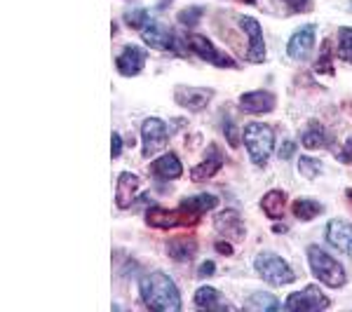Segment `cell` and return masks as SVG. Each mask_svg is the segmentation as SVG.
<instances>
[{
  "mask_svg": "<svg viewBox=\"0 0 352 312\" xmlns=\"http://www.w3.org/2000/svg\"><path fill=\"white\" fill-rule=\"evenodd\" d=\"M282 3H285L289 12H294V14H300L310 8V0H282Z\"/></svg>",
  "mask_w": 352,
  "mask_h": 312,
  "instance_id": "obj_33",
  "label": "cell"
},
{
  "mask_svg": "<svg viewBox=\"0 0 352 312\" xmlns=\"http://www.w3.org/2000/svg\"><path fill=\"white\" fill-rule=\"evenodd\" d=\"M242 3H249V5H252V3H256V0H242Z\"/></svg>",
  "mask_w": 352,
  "mask_h": 312,
  "instance_id": "obj_40",
  "label": "cell"
},
{
  "mask_svg": "<svg viewBox=\"0 0 352 312\" xmlns=\"http://www.w3.org/2000/svg\"><path fill=\"white\" fill-rule=\"evenodd\" d=\"M169 3V0H162V5H167Z\"/></svg>",
  "mask_w": 352,
  "mask_h": 312,
  "instance_id": "obj_41",
  "label": "cell"
},
{
  "mask_svg": "<svg viewBox=\"0 0 352 312\" xmlns=\"http://www.w3.org/2000/svg\"><path fill=\"white\" fill-rule=\"evenodd\" d=\"M345 197H348V202H350V207H352V188L345 192Z\"/></svg>",
  "mask_w": 352,
  "mask_h": 312,
  "instance_id": "obj_39",
  "label": "cell"
},
{
  "mask_svg": "<svg viewBox=\"0 0 352 312\" xmlns=\"http://www.w3.org/2000/svg\"><path fill=\"white\" fill-rule=\"evenodd\" d=\"M214 225H217L219 235H223L226 240H237V242L244 240V223L235 209H223V212L214 219Z\"/></svg>",
  "mask_w": 352,
  "mask_h": 312,
  "instance_id": "obj_16",
  "label": "cell"
},
{
  "mask_svg": "<svg viewBox=\"0 0 352 312\" xmlns=\"http://www.w3.org/2000/svg\"><path fill=\"white\" fill-rule=\"evenodd\" d=\"M308 263H310V270L322 285H327L329 289H340L348 280L345 275V268L338 263L336 258H331L329 254L324 252L322 247L312 245L308 249Z\"/></svg>",
  "mask_w": 352,
  "mask_h": 312,
  "instance_id": "obj_3",
  "label": "cell"
},
{
  "mask_svg": "<svg viewBox=\"0 0 352 312\" xmlns=\"http://www.w3.org/2000/svg\"><path fill=\"white\" fill-rule=\"evenodd\" d=\"M111 144H113V148H111V157H113V160H118V157H120V153H122V136L118 134V132H113V136H111Z\"/></svg>",
  "mask_w": 352,
  "mask_h": 312,
  "instance_id": "obj_34",
  "label": "cell"
},
{
  "mask_svg": "<svg viewBox=\"0 0 352 312\" xmlns=\"http://www.w3.org/2000/svg\"><path fill=\"white\" fill-rule=\"evenodd\" d=\"M195 252H197V242L192 237H174V240L167 242V254L174 260H181V263L190 260L195 256Z\"/></svg>",
  "mask_w": 352,
  "mask_h": 312,
  "instance_id": "obj_22",
  "label": "cell"
},
{
  "mask_svg": "<svg viewBox=\"0 0 352 312\" xmlns=\"http://www.w3.org/2000/svg\"><path fill=\"white\" fill-rule=\"evenodd\" d=\"M327 240H329V245H333L338 252L352 254V223H348V221H340V219L329 221Z\"/></svg>",
  "mask_w": 352,
  "mask_h": 312,
  "instance_id": "obj_17",
  "label": "cell"
},
{
  "mask_svg": "<svg viewBox=\"0 0 352 312\" xmlns=\"http://www.w3.org/2000/svg\"><path fill=\"white\" fill-rule=\"evenodd\" d=\"M214 94L217 92L209 87H188V85H181V87H176L174 99H176V104L188 111H202L204 106L214 99Z\"/></svg>",
  "mask_w": 352,
  "mask_h": 312,
  "instance_id": "obj_11",
  "label": "cell"
},
{
  "mask_svg": "<svg viewBox=\"0 0 352 312\" xmlns=\"http://www.w3.org/2000/svg\"><path fill=\"white\" fill-rule=\"evenodd\" d=\"M141 300L146 303V308L155 312H179L181 310V293L179 287L174 285V280L162 270H155L151 275H146L139 285Z\"/></svg>",
  "mask_w": 352,
  "mask_h": 312,
  "instance_id": "obj_1",
  "label": "cell"
},
{
  "mask_svg": "<svg viewBox=\"0 0 352 312\" xmlns=\"http://www.w3.org/2000/svg\"><path fill=\"white\" fill-rule=\"evenodd\" d=\"M294 153H296V144H294V141H285V144H282V148H280V157H282V160H289Z\"/></svg>",
  "mask_w": 352,
  "mask_h": 312,
  "instance_id": "obj_35",
  "label": "cell"
},
{
  "mask_svg": "<svg viewBox=\"0 0 352 312\" xmlns=\"http://www.w3.org/2000/svg\"><path fill=\"white\" fill-rule=\"evenodd\" d=\"M315 73H329L331 76L333 73V68H331V47H329V41L322 43V49H320V59H317V64H315Z\"/></svg>",
  "mask_w": 352,
  "mask_h": 312,
  "instance_id": "obj_30",
  "label": "cell"
},
{
  "mask_svg": "<svg viewBox=\"0 0 352 312\" xmlns=\"http://www.w3.org/2000/svg\"><path fill=\"white\" fill-rule=\"evenodd\" d=\"M315 31H317V26H315V24L298 28V31L294 33L292 38H289L287 54L292 56V59H296V61L308 59V56H310V49H312V45H315Z\"/></svg>",
  "mask_w": 352,
  "mask_h": 312,
  "instance_id": "obj_13",
  "label": "cell"
},
{
  "mask_svg": "<svg viewBox=\"0 0 352 312\" xmlns=\"http://www.w3.org/2000/svg\"><path fill=\"white\" fill-rule=\"evenodd\" d=\"M214 272H217V265H214L212 260H204V263L200 265V270H197V275H200V277H212Z\"/></svg>",
  "mask_w": 352,
  "mask_h": 312,
  "instance_id": "obj_36",
  "label": "cell"
},
{
  "mask_svg": "<svg viewBox=\"0 0 352 312\" xmlns=\"http://www.w3.org/2000/svg\"><path fill=\"white\" fill-rule=\"evenodd\" d=\"M287 195L282 190H268L263 195V200H261V209H263L268 219L277 221L287 214Z\"/></svg>",
  "mask_w": 352,
  "mask_h": 312,
  "instance_id": "obj_21",
  "label": "cell"
},
{
  "mask_svg": "<svg viewBox=\"0 0 352 312\" xmlns=\"http://www.w3.org/2000/svg\"><path fill=\"white\" fill-rule=\"evenodd\" d=\"M340 160H343V162H352V136H350L348 141H345L343 153H340Z\"/></svg>",
  "mask_w": 352,
  "mask_h": 312,
  "instance_id": "obj_37",
  "label": "cell"
},
{
  "mask_svg": "<svg viewBox=\"0 0 352 312\" xmlns=\"http://www.w3.org/2000/svg\"><path fill=\"white\" fill-rule=\"evenodd\" d=\"M195 308L200 310H217V308H226V303L221 300V291L212 287H200L195 291V298H192Z\"/></svg>",
  "mask_w": 352,
  "mask_h": 312,
  "instance_id": "obj_23",
  "label": "cell"
},
{
  "mask_svg": "<svg viewBox=\"0 0 352 312\" xmlns=\"http://www.w3.org/2000/svg\"><path fill=\"white\" fill-rule=\"evenodd\" d=\"M139 186H141V181H139L136 174L122 172L120 179H118V195H116L118 207H120V209L132 207V202L136 200V190H139Z\"/></svg>",
  "mask_w": 352,
  "mask_h": 312,
  "instance_id": "obj_19",
  "label": "cell"
},
{
  "mask_svg": "<svg viewBox=\"0 0 352 312\" xmlns=\"http://www.w3.org/2000/svg\"><path fill=\"white\" fill-rule=\"evenodd\" d=\"M217 195H209V192H200V195H192V197H184L181 200L179 207L186 209L188 214H192L195 219H200L202 214L212 212L214 207H217Z\"/></svg>",
  "mask_w": 352,
  "mask_h": 312,
  "instance_id": "obj_20",
  "label": "cell"
},
{
  "mask_svg": "<svg viewBox=\"0 0 352 312\" xmlns=\"http://www.w3.org/2000/svg\"><path fill=\"white\" fill-rule=\"evenodd\" d=\"M254 270L261 275V280L268 282L272 287H287L296 280L292 265H289L282 256L270 254V252H261L258 256L254 258Z\"/></svg>",
  "mask_w": 352,
  "mask_h": 312,
  "instance_id": "obj_5",
  "label": "cell"
},
{
  "mask_svg": "<svg viewBox=\"0 0 352 312\" xmlns=\"http://www.w3.org/2000/svg\"><path fill=\"white\" fill-rule=\"evenodd\" d=\"M240 109L244 113H254V115H263L275 109V94L268 89H256V92H244L240 96Z\"/></svg>",
  "mask_w": 352,
  "mask_h": 312,
  "instance_id": "obj_14",
  "label": "cell"
},
{
  "mask_svg": "<svg viewBox=\"0 0 352 312\" xmlns=\"http://www.w3.org/2000/svg\"><path fill=\"white\" fill-rule=\"evenodd\" d=\"M237 24H240V28L249 38L247 61H252V64H263L265 61V41H263V31H261L258 19H254V16H240Z\"/></svg>",
  "mask_w": 352,
  "mask_h": 312,
  "instance_id": "obj_9",
  "label": "cell"
},
{
  "mask_svg": "<svg viewBox=\"0 0 352 312\" xmlns=\"http://www.w3.org/2000/svg\"><path fill=\"white\" fill-rule=\"evenodd\" d=\"M223 134H226V139H228V144L232 146V148H237V146H240V139H237V127H235V122H232L228 115H223Z\"/></svg>",
  "mask_w": 352,
  "mask_h": 312,
  "instance_id": "obj_32",
  "label": "cell"
},
{
  "mask_svg": "<svg viewBox=\"0 0 352 312\" xmlns=\"http://www.w3.org/2000/svg\"><path fill=\"white\" fill-rule=\"evenodd\" d=\"M141 38H144V43L148 45V47H155V49H169V52L174 54H181L186 56L190 49L188 45V38H181L179 33H174L172 28H167L164 24H157V21H148L144 28H141Z\"/></svg>",
  "mask_w": 352,
  "mask_h": 312,
  "instance_id": "obj_4",
  "label": "cell"
},
{
  "mask_svg": "<svg viewBox=\"0 0 352 312\" xmlns=\"http://www.w3.org/2000/svg\"><path fill=\"white\" fill-rule=\"evenodd\" d=\"M148 21H151L148 10H129V12L124 14V24H127L129 28H134V31H141Z\"/></svg>",
  "mask_w": 352,
  "mask_h": 312,
  "instance_id": "obj_29",
  "label": "cell"
},
{
  "mask_svg": "<svg viewBox=\"0 0 352 312\" xmlns=\"http://www.w3.org/2000/svg\"><path fill=\"white\" fill-rule=\"evenodd\" d=\"M292 212L298 221H312L324 212V204L317 202V200H308V197H298V200L294 202Z\"/></svg>",
  "mask_w": 352,
  "mask_h": 312,
  "instance_id": "obj_24",
  "label": "cell"
},
{
  "mask_svg": "<svg viewBox=\"0 0 352 312\" xmlns=\"http://www.w3.org/2000/svg\"><path fill=\"white\" fill-rule=\"evenodd\" d=\"M151 172H153V177L160 179V181H174L184 174V164H181L179 155L164 153V155H160L151 164Z\"/></svg>",
  "mask_w": 352,
  "mask_h": 312,
  "instance_id": "obj_18",
  "label": "cell"
},
{
  "mask_svg": "<svg viewBox=\"0 0 352 312\" xmlns=\"http://www.w3.org/2000/svg\"><path fill=\"white\" fill-rule=\"evenodd\" d=\"M247 310H263V312H270V310H280V300H277L272 293H265V291H258L254 296L247 298L244 303Z\"/></svg>",
  "mask_w": 352,
  "mask_h": 312,
  "instance_id": "obj_26",
  "label": "cell"
},
{
  "mask_svg": "<svg viewBox=\"0 0 352 312\" xmlns=\"http://www.w3.org/2000/svg\"><path fill=\"white\" fill-rule=\"evenodd\" d=\"M217 252L226 254V256H230V254H232V247L228 245V242H217Z\"/></svg>",
  "mask_w": 352,
  "mask_h": 312,
  "instance_id": "obj_38",
  "label": "cell"
},
{
  "mask_svg": "<svg viewBox=\"0 0 352 312\" xmlns=\"http://www.w3.org/2000/svg\"><path fill=\"white\" fill-rule=\"evenodd\" d=\"M242 144L249 153V160L256 164L258 169H263L270 160L272 148H275V132L265 122H252L244 127Z\"/></svg>",
  "mask_w": 352,
  "mask_h": 312,
  "instance_id": "obj_2",
  "label": "cell"
},
{
  "mask_svg": "<svg viewBox=\"0 0 352 312\" xmlns=\"http://www.w3.org/2000/svg\"><path fill=\"white\" fill-rule=\"evenodd\" d=\"M285 308L287 310H310V312H317V310L329 308V298L320 291V287L310 285V287H305L303 291L292 293V296L287 298Z\"/></svg>",
  "mask_w": 352,
  "mask_h": 312,
  "instance_id": "obj_10",
  "label": "cell"
},
{
  "mask_svg": "<svg viewBox=\"0 0 352 312\" xmlns=\"http://www.w3.org/2000/svg\"><path fill=\"white\" fill-rule=\"evenodd\" d=\"M200 219H195L192 214H188L186 209H164V207H151L146 212V223L151 228H162V230H172L181 228V225H195Z\"/></svg>",
  "mask_w": 352,
  "mask_h": 312,
  "instance_id": "obj_6",
  "label": "cell"
},
{
  "mask_svg": "<svg viewBox=\"0 0 352 312\" xmlns=\"http://www.w3.org/2000/svg\"><path fill=\"white\" fill-rule=\"evenodd\" d=\"M169 139V129L160 118H148V120L141 122V141H144V148H141V155L151 157L153 153H157L167 144Z\"/></svg>",
  "mask_w": 352,
  "mask_h": 312,
  "instance_id": "obj_8",
  "label": "cell"
},
{
  "mask_svg": "<svg viewBox=\"0 0 352 312\" xmlns=\"http://www.w3.org/2000/svg\"><path fill=\"white\" fill-rule=\"evenodd\" d=\"M350 3H352V0H350Z\"/></svg>",
  "mask_w": 352,
  "mask_h": 312,
  "instance_id": "obj_42",
  "label": "cell"
},
{
  "mask_svg": "<svg viewBox=\"0 0 352 312\" xmlns=\"http://www.w3.org/2000/svg\"><path fill=\"white\" fill-rule=\"evenodd\" d=\"M338 56L352 64V28H340L338 33Z\"/></svg>",
  "mask_w": 352,
  "mask_h": 312,
  "instance_id": "obj_28",
  "label": "cell"
},
{
  "mask_svg": "<svg viewBox=\"0 0 352 312\" xmlns=\"http://www.w3.org/2000/svg\"><path fill=\"white\" fill-rule=\"evenodd\" d=\"M300 144H303L308 151L322 148V146L327 144V129H324V124H320L317 120H312L308 124V129L303 132V139H300Z\"/></svg>",
  "mask_w": 352,
  "mask_h": 312,
  "instance_id": "obj_25",
  "label": "cell"
},
{
  "mask_svg": "<svg viewBox=\"0 0 352 312\" xmlns=\"http://www.w3.org/2000/svg\"><path fill=\"white\" fill-rule=\"evenodd\" d=\"M188 45L200 59H204L207 64L217 66V68H237V61L232 59L230 54H226L223 49H219L209 38L200 36V33H190L188 36Z\"/></svg>",
  "mask_w": 352,
  "mask_h": 312,
  "instance_id": "obj_7",
  "label": "cell"
},
{
  "mask_svg": "<svg viewBox=\"0 0 352 312\" xmlns=\"http://www.w3.org/2000/svg\"><path fill=\"white\" fill-rule=\"evenodd\" d=\"M298 172H300V177H305V179H315L322 174V162L310 155H303L298 160Z\"/></svg>",
  "mask_w": 352,
  "mask_h": 312,
  "instance_id": "obj_27",
  "label": "cell"
},
{
  "mask_svg": "<svg viewBox=\"0 0 352 312\" xmlns=\"http://www.w3.org/2000/svg\"><path fill=\"white\" fill-rule=\"evenodd\" d=\"M223 167V153H221L217 146H209L207 153H204V160L197 162L195 167L190 169V179L192 181H207L212 177H217V172Z\"/></svg>",
  "mask_w": 352,
  "mask_h": 312,
  "instance_id": "obj_15",
  "label": "cell"
},
{
  "mask_svg": "<svg viewBox=\"0 0 352 312\" xmlns=\"http://www.w3.org/2000/svg\"><path fill=\"white\" fill-rule=\"evenodd\" d=\"M146 66V49L139 45H124L122 54L118 56V73L124 78H134L144 71Z\"/></svg>",
  "mask_w": 352,
  "mask_h": 312,
  "instance_id": "obj_12",
  "label": "cell"
},
{
  "mask_svg": "<svg viewBox=\"0 0 352 312\" xmlns=\"http://www.w3.org/2000/svg\"><path fill=\"white\" fill-rule=\"evenodd\" d=\"M202 19V8H186L184 12H179V24L184 26H197V21Z\"/></svg>",
  "mask_w": 352,
  "mask_h": 312,
  "instance_id": "obj_31",
  "label": "cell"
}]
</instances>
